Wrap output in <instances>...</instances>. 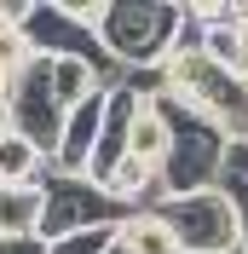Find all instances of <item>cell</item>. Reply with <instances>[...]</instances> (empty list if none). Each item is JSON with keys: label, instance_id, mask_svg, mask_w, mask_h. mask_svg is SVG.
Wrapping results in <instances>:
<instances>
[{"label": "cell", "instance_id": "cell-1", "mask_svg": "<svg viewBox=\"0 0 248 254\" xmlns=\"http://www.w3.org/2000/svg\"><path fill=\"white\" fill-rule=\"evenodd\" d=\"M185 29H190L185 0H104L98 12V47L122 75L162 69L168 52L185 41Z\"/></svg>", "mask_w": 248, "mask_h": 254}, {"label": "cell", "instance_id": "cell-2", "mask_svg": "<svg viewBox=\"0 0 248 254\" xmlns=\"http://www.w3.org/2000/svg\"><path fill=\"white\" fill-rule=\"evenodd\" d=\"M150 110L168 122L173 150L162 162V196H190V190H214L219 185V162H225V127L196 116L190 104L168 93V87H150Z\"/></svg>", "mask_w": 248, "mask_h": 254}, {"label": "cell", "instance_id": "cell-3", "mask_svg": "<svg viewBox=\"0 0 248 254\" xmlns=\"http://www.w3.org/2000/svg\"><path fill=\"white\" fill-rule=\"evenodd\" d=\"M156 214L168 220L185 254H243V214L225 190H190V196H162Z\"/></svg>", "mask_w": 248, "mask_h": 254}, {"label": "cell", "instance_id": "cell-4", "mask_svg": "<svg viewBox=\"0 0 248 254\" xmlns=\"http://www.w3.org/2000/svg\"><path fill=\"white\" fill-rule=\"evenodd\" d=\"M41 237H69V231H93V225H122L127 214L110 202V190H98L93 179H69V174H47L41 179Z\"/></svg>", "mask_w": 248, "mask_h": 254}, {"label": "cell", "instance_id": "cell-5", "mask_svg": "<svg viewBox=\"0 0 248 254\" xmlns=\"http://www.w3.org/2000/svg\"><path fill=\"white\" fill-rule=\"evenodd\" d=\"M12 122H17V133L29 144H41V150H58V139H63V122H69V110L58 104V93H52V69H47V58H35L23 75H17V87H12Z\"/></svg>", "mask_w": 248, "mask_h": 254}, {"label": "cell", "instance_id": "cell-6", "mask_svg": "<svg viewBox=\"0 0 248 254\" xmlns=\"http://www.w3.org/2000/svg\"><path fill=\"white\" fill-rule=\"evenodd\" d=\"M104 93H93L87 104H75L69 110V122H63V139L58 150H52V174H69V179H87V168H93V150H98V133H104Z\"/></svg>", "mask_w": 248, "mask_h": 254}, {"label": "cell", "instance_id": "cell-7", "mask_svg": "<svg viewBox=\"0 0 248 254\" xmlns=\"http://www.w3.org/2000/svg\"><path fill=\"white\" fill-rule=\"evenodd\" d=\"M116 243H122L127 254H185V249H179V237L168 231V220H162L156 208L127 214V220L116 225Z\"/></svg>", "mask_w": 248, "mask_h": 254}, {"label": "cell", "instance_id": "cell-8", "mask_svg": "<svg viewBox=\"0 0 248 254\" xmlns=\"http://www.w3.org/2000/svg\"><path fill=\"white\" fill-rule=\"evenodd\" d=\"M47 174H52V156L41 144H29L23 133L0 139V185H41Z\"/></svg>", "mask_w": 248, "mask_h": 254}, {"label": "cell", "instance_id": "cell-9", "mask_svg": "<svg viewBox=\"0 0 248 254\" xmlns=\"http://www.w3.org/2000/svg\"><path fill=\"white\" fill-rule=\"evenodd\" d=\"M41 185H0V243L6 237H41Z\"/></svg>", "mask_w": 248, "mask_h": 254}, {"label": "cell", "instance_id": "cell-10", "mask_svg": "<svg viewBox=\"0 0 248 254\" xmlns=\"http://www.w3.org/2000/svg\"><path fill=\"white\" fill-rule=\"evenodd\" d=\"M168 150H173V133H168V122L144 104V116L133 122V133H127V156L133 162H144V168H162L168 162Z\"/></svg>", "mask_w": 248, "mask_h": 254}, {"label": "cell", "instance_id": "cell-11", "mask_svg": "<svg viewBox=\"0 0 248 254\" xmlns=\"http://www.w3.org/2000/svg\"><path fill=\"white\" fill-rule=\"evenodd\" d=\"M116 243V225H93V231H69V237H52L47 254H110Z\"/></svg>", "mask_w": 248, "mask_h": 254}, {"label": "cell", "instance_id": "cell-12", "mask_svg": "<svg viewBox=\"0 0 248 254\" xmlns=\"http://www.w3.org/2000/svg\"><path fill=\"white\" fill-rule=\"evenodd\" d=\"M35 58H41V52L29 47V35H23V29H0V69L23 75V69H29Z\"/></svg>", "mask_w": 248, "mask_h": 254}, {"label": "cell", "instance_id": "cell-13", "mask_svg": "<svg viewBox=\"0 0 248 254\" xmlns=\"http://www.w3.org/2000/svg\"><path fill=\"white\" fill-rule=\"evenodd\" d=\"M0 254H47V237H6Z\"/></svg>", "mask_w": 248, "mask_h": 254}, {"label": "cell", "instance_id": "cell-14", "mask_svg": "<svg viewBox=\"0 0 248 254\" xmlns=\"http://www.w3.org/2000/svg\"><path fill=\"white\" fill-rule=\"evenodd\" d=\"M6 133H17V122H12V98L0 104V139H6Z\"/></svg>", "mask_w": 248, "mask_h": 254}, {"label": "cell", "instance_id": "cell-15", "mask_svg": "<svg viewBox=\"0 0 248 254\" xmlns=\"http://www.w3.org/2000/svg\"><path fill=\"white\" fill-rule=\"evenodd\" d=\"M12 87H17V75H12V69H0V104L12 98Z\"/></svg>", "mask_w": 248, "mask_h": 254}, {"label": "cell", "instance_id": "cell-16", "mask_svg": "<svg viewBox=\"0 0 248 254\" xmlns=\"http://www.w3.org/2000/svg\"><path fill=\"white\" fill-rule=\"evenodd\" d=\"M237 35H243V47H248V0L237 6Z\"/></svg>", "mask_w": 248, "mask_h": 254}, {"label": "cell", "instance_id": "cell-17", "mask_svg": "<svg viewBox=\"0 0 248 254\" xmlns=\"http://www.w3.org/2000/svg\"><path fill=\"white\" fill-rule=\"evenodd\" d=\"M110 254H127V249H122V243H110Z\"/></svg>", "mask_w": 248, "mask_h": 254}]
</instances>
